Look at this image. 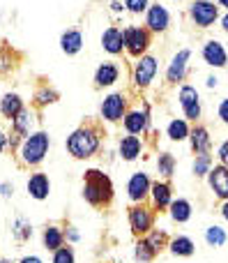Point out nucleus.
<instances>
[{
  "mask_svg": "<svg viewBox=\"0 0 228 263\" xmlns=\"http://www.w3.org/2000/svg\"><path fill=\"white\" fill-rule=\"evenodd\" d=\"M210 171H212L210 153L196 155V159H194V176H196V178H208V173H210Z\"/></svg>",
  "mask_w": 228,
  "mask_h": 263,
  "instance_id": "473e14b6",
  "label": "nucleus"
},
{
  "mask_svg": "<svg viewBox=\"0 0 228 263\" xmlns=\"http://www.w3.org/2000/svg\"><path fill=\"white\" fill-rule=\"evenodd\" d=\"M219 5L221 7H228V0H219Z\"/></svg>",
  "mask_w": 228,
  "mask_h": 263,
  "instance_id": "8fccbe9b",
  "label": "nucleus"
},
{
  "mask_svg": "<svg viewBox=\"0 0 228 263\" xmlns=\"http://www.w3.org/2000/svg\"><path fill=\"white\" fill-rule=\"evenodd\" d=\"M219 118H221V123L228 125V97L219 104Z\"/></svg>",
  "mask_w": 228,
  "mask_h": 263,
  "instance_id": "79ce46f5",
  "label": "nucleus"
},
{
  "mask_svg": "<svg viewBox=\"0 0 228 263\" xmlns=\"http://www.w3.org/2000/svg\"><path fill=\"white\" fill-rule=\"evenodd\" d=\"M221 28H224V30H228V14L224 18H221Z\"/></svg>",
  "mask_w": 228,
  "mask_h": 263,
  "instance_id": "de8ad7c7",
  "label": "nucleus"
},
{
  "mask_svg": "<svg viewBox=\"0 0 228 263\" xmlns=\"http://www.w3.org/2000/svg\"><path fill=\"white\" fill-rule=\"evenodd\" d=\"M51 263H76V254H74L72 247H60L58 252H53V259Z\"/></svg>",
  "mask_w": 228,
  "mask_h": 263,
  "instance_id": "c9c22d12",
  "label": "nucleus"
},
{
  "mask_svg": "<svg viewBox=\"0 0 228 263\" xmlns=\"http://www.w3.org/2000/svg\"><path fill=\"white\" fill-rule=\"evenodd\" d=\"M12 233H14V238H16L18 242L30 240V238H32V224H30V219H26V217H21V215H18V217L12 222Z\"/></svg>",
  "mask_w": 228,
  "mask_h": 263,
  "instance_id": "c85d7f7f",
  "label": "nucleus"
},
{
  "mask_svg": "<svg viewBox=\"0 0 228 263\" xmlns=\"http://www.w3.org/2000/svg\"><path fill=\"white\" fill-rule=\"evenodd\" d=\"M157 171H159V176L161 178H173V173H175V157L171 153H161L159 157H157Z\"/></svg>",
  "mask_w": 228,
  "mask_h": 263,
  "instance_id": "2f4dec72",
  "label": "nucleus"
},
{
  "mask_svg": "<svg viewBox=\"0 0 228 263\" xmlns=\"http://www.w3.org/2000/svg\"><path fill=\"white\" fill-rule=\"evenodd\" d=\"M14 185L12 182H0V199H12Z\"/></svg>",
  "mask_w": 228,
  "mask_h": 263,
  "instance_id": "ea45409f",
  "label": "nucleus"
},
{
  "mask_svg": "<svg viewBox=\"0 0 228 263\" xmlns=\"http://www.w3.org/2000/svg\"><path fill=\"white\" fill-rule=\"evenodd\" d=\"M65 242H67L65 229L58 227V224H49V227L44 229V233H42V245L49 252H58L60 247H65Z\"/></svg>",
  "mask_w": 228,
  "mask_h": 263,
  "instance_id": "a211bd4d",
  "label": "nucleus"
},
{
  "mask_svg": "<svg viewBox=\"0 0 228 263\" xmlns=\"http://www.w3.org/2000/svg\"><path fill=\"white\" fill-rule=\"evenodd\" d=\"M83 46V35L78 30H65L60 35V49L67 55H76Z\"/></svg>",
  "mask_w": 228,
  "mask_h": 263,
  "instance_id": "b1692460",
  "label": "nucleus"
},
{
  "mask_svg": "<svg viewBox=\"0 0 228 263\" xmlns=\"http://www.w3.org/2000/svg\"><path fill=\"white\" fill-rule=\"evenodd\" d=\"M129 229L134 236L146 238L155 229V208H148L143 203H136L129 208Z\"/></svg>",
  "mask_w": 228,
  "mask_h": 263,
  "instance_id": "20e7f679",
  "label": "nucleus"
},
{
  "mask_svg": "<svg viewBox=\"0 0 228 263\" xmlns=\"http://www.w3.org/2000/svg\"><path fill=\"white\" fill-rule=\"evenodd\" d=\"M180 106L184 111V118L189 120H198L201 118V100H198V90L194 86H182L180 88Z\"/></svg>",
  "mask_w": 228,
  "mask_h": 263,
  "instance_id": "6e6552de",
  "label": "nucleus"
},
{
  "mask_svg": "<svg viewBox=\"0 0 228 263\" xmlns=\"http://www.w3.org/2000/svg\"><path fill=\"white\" fill-rule=\"evenodd\" d=\"M169 213H171V219H173V222L184 224L192 219V203H189L187 199H173Z\"/></svg>",
  "mask_w": 228,
  "mask_h": 263,
  "instance_id": "a878e982",
  "label": "nucleus"
},
{
  "mask_svg": "<svg viewBox=\"0 0 228 263\" xmlns=\"http://www.w3.org/2000/svg\"><path fill=\"white\" fill-rule=\"evenodd\" d=\"M150 199H152V208L155 210L171 208V203H173V190H171V185L166 180H157L150 187Z\"/></svg>",
  "mask_w": 228,
  "mask_h": 263,
  "instance_id": "ddd939ff",
  "label": "nucleus"
},
{
  "mask_svg": "<svg viewBox=\"0 0 228 263\" xmlns=\"http://www.w3.org/2000/svg\"><path fill=\"white\" fill-rule=\"evenodd\" d=\"M189 16H192V21L196 23V26L210 28L212 23L217 21V16H219V9H217L215 3H210V0H196V3L192 5V9H189Z\"/></svg>",
  "mask_w": 228,
  "mask_h": 263,
  "instance_id": "423d86ee",
  "label": "nucleus"
},
{
  "mask_svg": "<svg viewBox=\"0 0 228 263\" xmlns=\"http://www.w3.org/2000/svg\"><path fill=\"white\" fill-rule=\"evenodd\" d=\"M148 28H150L152 32H164L166 28H169L171 23V14L169 9L164 7V5H152L150 9H148Z\"/></svg>",
  "mask_w": 228,
  "mask_h": 263,
  "instance_id": "f3484780",
  "label": "nucleus"
},
{
  "mask_svg": "<svg viewBox=\"0 0 228 263\" xmlns=\"http://www.w3.org/2000/svg\"><path fill=\"white\" fill-rule=\"evenodd\" d=\"M67 153L74 159H90L99 150V132L95 127H78L67 136Z\"/></svg>",
  "mask_w": 228,
  "mask_h": 263,
  "instance_id": "f03ea898",
  "label": "nucleus"
},
{
  "mask_svg": "<svg viewBox=\"0 0 228 263\" xmlns=\"http://www.w3.org/2000/svg\"><path fill=\"white\" fill-rule=\"evenodd\" d=\"M118 77H120L118 65H113V63H101L99 67H97V72H95V86H97V88L113 86V83L118 81Z\"/></svg>",
  "mask_w": 228,
  "mask_h": 263,
  "instance_id": "aec40b11",
  "label": "nucleus"
},
{
  "mask_svg": "<svg viewBox=\"0 0 228 263\" xmlns=\"http://www.w3.org/2000/svg\"><path fill=\"white\" fill-rule=\"evenodd\" d=\"M205 242L210 247H224L226 242H228V233H226V229H221V227H208L205 229Z\"/></svg>",
  "mask_w": 228,
  "mask_h": 263,
  "instance_id": "7c9ffc66",
  "label": "nucleus"
},
{
  "mask_svg": "<svg viewBox=\"0 0 228 263\" xmlns=\"http://www.w3.org/2000/svg\"><path fill=\"white\" fill-rule=\"evenodd\" d=\"M5 148H7V134L0 132V153H5Z\"/></svg>",
  "mask_w": 228,
  "mask_h": 263,
  "instance_id": "c03bdc74",
  "label": "nucleus"
},
{
  "mask_svg": "<svg viewBox=\"0 0 228 263\" xmlns=\"http://www.w3.org/2000/svg\"><path fill=\"white\" fill-rule=\"evenodd\" d=\"M32 123H35V116H32L28 109H23L21 114H18L16 118L12 120V132H16L21 139H26V136L32 134V132H30L32 129Z\"/></svg>",
  "mask_w": 228,
  "mask_h": 263,
  "instance_id": "bb28decb",
  "label": "nucleus"
},
{
  "mask_svg": "<svg viewBox=\"0 0 228 263\" xmlns=\"http://www.w3.org/2000/svg\"><path fill=\"white\" fill-rule=\"evenodd\" d=\"M113 9H115V12H122V5H120L118 0H113Z\"/></svg>",
  "mask_w": 228,
  "mask_h": 263,
  "instance_id": "49530a36",
  "label": "nucleus"
},
{
  "mask_svg": "<svg viewBox=\"0 0 228 263\" xmlns=\"http://www.w3.org/2000/svg\"><path fill=\"white\" fill-rule=\"evenodd\" d=\"M208 185H210L212 194L221 201H228V166L219 164L212 166V171L208 173Z\"/></svg>",
  "mask_w": 228,
  "mask_h": 263,
  "instance_id": "9d476101",
  "label": "nucleus"
},
{
  "mask_svg": "<svg viewBox=\"0 0 228 263\" xmlns=\"http://www.w3.org/2000/svg\"><path fill=\"white\" fill-rule=\"evenodd\" d=\"M150 46V32L146 28L138 26H129L125 28V49L132 55H143Z\"/></svg>",
  "mask_w": 228,
  "mask_h": 263,
  "instance_id": "39448f33",
  "label": "nucleus"
},
{
  "mask_svg": "<svg viewBox=\"0 0 228 263\" xmlns=\"http://www.w3.org/2000/svg\"><path fill=\"white\" fill-rule=\"evenodd\" d=\"M221 217H224L226 222H228V201H224V203H221Z\"/></svg>",
  "mask_w": 228,
  "mask_h": 263,
  "instance_id": "a18cd8bd",
  "label": "nucleus"
},
{
  "mask_svg": "<svg viewBox=\"0 0 228 263\" xmlns=\"http://www.w3.org/2000/svg\"><path fill=\"white\" fill-rule=\"evenodd\" d=\"M0 263H12L9 259H5V256H0Z\"/></svg>",
  "mask_w": 228,
  "mask_h": 263,
  "instance_id": "3c124183",
  "label": "nucleus"
},
{
  "mask_svg": "<svg viewBox=\"0 0 228 263\" xmlns=\"http://www.w3.org/2000/svg\"><path fill=\"white\" fill-rule=\"evenodd\" d=\"M49 148H51V136L46 132H32L30 136H26L18 148V159L21 164L26 166H39L44 162V157L49 155Z\"/></svg>",
  "mask_w": 228,
  "mask_h": 263,
  "instance_id": "7ed1b4c3",
  "label": "nucleus"
},
{
  "mask_svg": "<svg viewBox=\"0 0 228 263\" xmlns=\"http://www.w3.org/2000/svg\"><path fill=\"white\" fill-rule=\"evenodd\" d=\"M53 102H58V92H55L53 88L42 86L39 90L35 92V104L37 106H49V104H53Z\"/></svg>",
  "mask_w": 228,
  "mask_h": 263,
  "instance_id": "f704fd0d",
  "label": "nucleus"
},
{
  "mask_svg": "<svg viewBox=\"0 0 228 263\" xmlns=\"http://www.w3.org/2000/svg\"><path fill=\"white\" fill-rule=\"evenodd\" d=\"M65 238H67V245H74V242L81 240V233L76 231V227H67L65 229Z\"/></svg>",
  "mask_w": 228,
  "mask_h": 263,
  "instance_id": "58836bf2",
  "label": "nucleus"
},
{
  "mask_svg": "<svg viewBox=\"0 0 228 263\" xmlns=\"http://www.w3.org/2000/svg\"><path fill=\"white\" fill-rule=\"evenodd\" d=\"M189 55H192L189 49H182L173 55V60H171V65H169V72H166L169 83H178V81L184 79V74H187V65H189Z\"/></svg>",
  "mask_w": 228,
  "mask_h": 263,
  "instance_id": "4468645a",
  "label": "nucleus"
},
{
  "mask_svg": "<svg viewBox=\"0 0 228 263\" xmlns=\"http://www.w3.org/2000/svg\"><path fill=\"white\" fill-rule=\"evenodd\" d=\"M178 3H182V0H178Z\"/></svg>",
  "mask_w": 228,
  "mask_h": 263,
  "instance_id": "603ef678",
  "label": "nucleus"
},
{
  "mask_svg": "<svg viewBox=\"0 0 228 263\" xmlns=\"http://www.w3.org/2000/svg\"><path fill=\"white\" fill-rule=\"evenodd\" d=\"M208 86L215 88V86H217V79H215V77H210V79H208Z\"/></svg>",
  "mask_w": 228,
  "mask_h": 263,
  "instance_id": "09e8293b",
  "label": "nucleus"
},
{
  "mask_svg": "<svg viewBox=\"0 0 228 263\" xmlns=\"http://www.w3.org/2000/svg\"><path fill=\"white\" fill-rule=\"evenodd\" d=\"M141 139L138 136H122L120 139V157L125 159V162H134V159H138V155H141Z\"/></svg>",
  "mask_w": 228,
  "mask_h": 263,
  "instance_id": "4be33fe9",
  "label": "nucleus"
},
{
  "mask_svg": "<svg viewBox=\"0 0 228 263\" xmlns=\"http://www.w3.org/2000/svg\"><path fill=\"white\" fill-rule=\"evenodd\" d=\"M203 60L212 67H226L228 63V53L224 49V44L217 40H210L205 46H203Z\"/></svg>",
  "mask_w": 228,
  "mask_h": 263,
  "instance_id": "2eb2a0df",
  "label": "nucleus"
},
{
  "mask_svg": "<svg viewBox=\"0 0 228 263\" xmlns=\"http://www.w3.org/2000/svg\"><path fill=\"white\" fill-rule=\"evenodd\" d=\"M12 67H14V55H12V51H9L7 46H0V74L9 72Z\"/></svg>",
  "mask_w": 228,
  "mask_h": 263,
  "instance_id": "e433bc0d",
  "label": "nucleus"
},
{
  "mask_svg": "<svg viewBox=\"0 0 228 263\" xmlns=\"http://www.w3.org/2000/svg\"><path fill=\"white\" fill-rule=\"evenodd\" d=\"M146 240L150 242L152 250H155L157 254H159L161 250H166V247H169V242H171L169 236H166V231H159V229H152V231L146 236Z\"/></svg>",
  "mask_w": 228,
  "mask_h": 263,
  "instance_id": "72a5a7b5",
  "label": "nucleus"
},
{
  "mask_svg": "<svg viewBox=\"0 0 228 263\" xmlns=\"http://www.w3.org/2000/svg\"><path fill=\"white\" fill-rule=\"evenodd\" d=\"M169 250H171L173 256L187 259V256H192L194 252H196V245H194V240L189 236H175L173 240L169 242Z\"/></svg>",
  "mask_w": 228,
  "mask_h": 263,
  "instance_id": "393cba45",
  "label": "nucleus"
},
{
  "mask_svg": "<svg viewBox=\"0 0 228 263\" xmlns=\"http://www.w3.org/2000/svg\"><path fill=\"white\" fill-rule=\"evenodd\" d=\"M169 139L171 141H184V139H189V134H192V129H189V125H187V120H182V118H175V120H171L169 123Z\"/></svg>",
  "mask_w": 228,
  "mask_h": 263,
  "instance_id": "c756f323",
  "label": "nucleus"
},
{
  "mask_svg": "<svg viewBox=\"0 0 228 263\" xmlns=\"http://www.w3.org/2000/svg\"><path fill=\"white\" fill-rule=\"evenodd\" d=\"M157 74V58L152 55H141V60L136 63V69H134V83L138 88H148L152 83Z\"/></svg>",
  "mask_w": 228,
  "mask_h": 263,
  "instance_id": "9b49d317",
  "label": "nucleus"
},
{
  "mask_svg": "<svg viewBox=\"0 0 228 263\" xmlns=\"http://www.w3.org/2000/svg\"><path fill=\"white\" fill-rule=\"evenodd\" d=\"M125 111H127V100L120 92H113V95L104 97L101 102V118L109 120V123H118V120H125Z\"/></svg>",
  "mask_w": 228,
  "mask_h": 263,
  "instance_id": "0eeeda50",
  "label": "nucleus"
},
{
  "mask_svg": "<svg viewBox=\"0 0 228 263\" xmlns=\"http://www.w3.org/2000/svg\"><path fill=\"white\" fill-rule=\"evenodd\" d=\"M125 7L134 14H141L148 9V0H125Z\"/></svg>",
  "mask_w": 228,
  "mask_h": 263,
  "instance_id": "4c0bfd02",
  "label": "nucleus"
},
{
  "mask_svg": "<svg viewBox=\"0 0 228 263\" xmlns=\"http://www.w3.org/2000/svg\"><path fill=\"white\" fill-rule=\"evenodd\" d=\"M83 199L95 208H104L113 201V182L99 168H88L83 176Z\"/></svg>",
  "mask_w": 228,
  "mask_h": 263,
  "instance_id": "f257e3e1",
  "label": "nucleus"
},
{
  "mask_svg": "<svg viewBox=\"0 0 228 263\" xmlns=\"http://www.w3.org/2000/svg\"><path fill=\"white\" fill-rule=\"evenodd\" d=\"M18 263H44V261H42L37 254H30V256H23V259L18 261Z\"/></svg>",
  "mask_w": 228,
  "mask_h": 263,
  "instance_id": "37998d69",
  "label": "nucleus"
},
{
  "mask_svg": "<svg viewBox=\"0 0 228 263\" xmlns=\"http://www.w3.org/2000/svg\"><path fill=\"white\" fill-rule=\"evenodd\" d=\"M125 129L129 132L132 136L136 134H143V132L148 129V123H150V118H148V111H129L127 116H125Z\"/></svg>",
  "mask_w": 228,
  "mask_h": 263,
  "instance_id": "6ab92c4d",
  "label": "nucleus"
},
{
  "mask_svg": "<svg viewBox=\"0 0 228 263\" xmlns=\"http://www.w3.org/2000/svg\"><path fill=\"white\" fill-rule=\"evenodd\" d=\"M101 46H104V51H109L111 55L122 53V49H125V30H120V28H115V26L106 28L104 35H101Z\"/></svg>",
  "mask_w": 228,
  "mask_h": 263,
  "instance_id": "dca6fc26",
  "label": "nucleus"
},
{
  "mask_svg": "<svg viewBox=\"0 0 228 263\" xmlns=\"http://www.w3.org/2000/svg\"><path fill=\"white\" fill-rule=\"evenodd\" d=\"M217 155H219V162L224 164V166H228V139H226L224 143L219 145V150H217Z\"/></svg>",
  "mask_w": 228,
  "mask_h": 263,
  "instance_id": "a19ab883",
  "label": "nucleus"
},
{
  "mask_svg": "<svg viewBox=\"0 0 228 263\" xmlns=\"http://www.w3.org/2000/svg\"><path fill=\"white\" fill-rule=\"evenodd\" d=\"M189 141H192V150L196 155H203V153H210V132H208L203 125H198V127L192 129V134H189Z\"/></svg>",
  "mask_w": 228,
  "mask_h": 263,
  "instance_id": "5701e85b",
  "label": "nucleus"
},
{
  "mask_svg": "<svg viewBox=\"0 0 228 263\" xmlns=\"http://www.w3.org/2000/svg\"><path fill=\"white\" fill-rule=\"evenodd\" d=\"M23 109H26V106H23V100L16 95V92H7V95H3V100H0V114L9 120L16 118Z\"/></svg>",
  "mask_w": 228,
  "mask_h": 263,
  "instance_id": "412c9836",
  "label": "nucleus"
},
{
  "mask_svg": "<svg viewBox=\"0 0 228 263\" xmlns=\"http://www.w3.org/2000/svg\"><path fill=\"white\" fill-rule=\"evenodd\" d=\"M26 190H28V196L35 201H44L49 199L51 194V180L46 173H32L26 182Z\"/></svg>",
  "mask_w": 228,
  "mask_h": 263,
  "instance_id": "f8f14e48",
  "label": "nucleus"
},
{
  "mask_svg": "<svg viewBox=\"0 0 228 263\" xmlns=\"http://www.w3.org/2000/svg\"><path fill=\"white\" fill-rule=\"evenodd\" d=\"M150 187H152V182H150V178H148V173L136 171L127 182V196L134 203H143V201L150 196Z\"/></svg>",
  "mask_w": 228,
  "mask_h": 263,
  "instance_id": "1a4fd4ad",
  "label": "nucleus"
},
{
  "mask_svg": "<svg viewBox=\"0 0 228 263\" xmlns=\"http://www.w3.org/2000/svg\"><path fill=\"white\" fill-rule=\"evenodd\" d=\"M157 256V252L152 250V245L146 240V238H138L136 245H134V259L138 263H152Z\"/></svg>",
  "mask_w": 228,
  "mask_h": 263,
  "instance_id": "cd10ccee",
  "label": "nucleus"
}]
</instances>
